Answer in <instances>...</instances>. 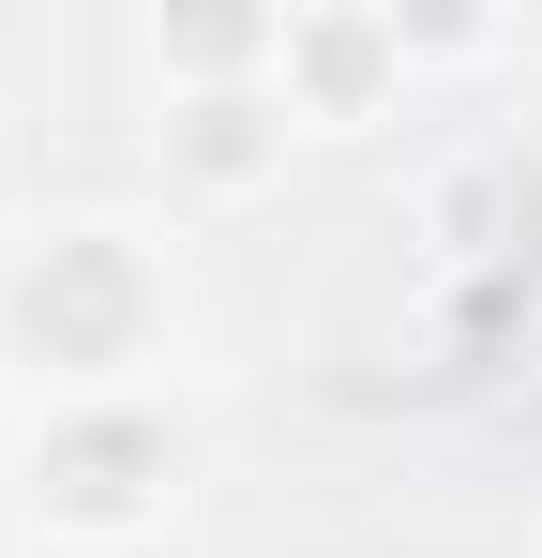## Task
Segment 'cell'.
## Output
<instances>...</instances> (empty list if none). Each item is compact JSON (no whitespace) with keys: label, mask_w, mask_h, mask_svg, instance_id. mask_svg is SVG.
I'll list each match as a JSON object with an SVG mask.
<instances>
[{"label":"cell","mask_w":542,"mask_h":558,"mask_svg":"<svg viewBox=\"0 0 542 558\" xmlns=\"http://www.w3.org/2000/svg\"><path fill=\"white\" fill-rule=\"evenodd\" d=\"M151 151H167V182H196V196H242V182H271L301 136L271 121V92H196V106H151Z\"/></svg>","instance_id":"277c9868"},{"label":"cell","mask_w":542,"mask_h":558,"mask_svg":"<svg viewBox=\"0 0 542 558\" xmlns=\"http://www.w3.org/2000/svg\"><path fill=\"white\" fill-rule=\"evenodd\" d=\"M136 61H151V106L271 92V15H151V31H136Z\"/></svg>","instance_id":"5b68a950"},{"label":"cell","mask_w":542,"mask_h":558,"mask_svg":"<svg viewBox=\"0 0 542 558\" xmlns=\"http://www.w3.org/2000/svg\"><path fill=\"white\" fill-rule=\"evenodd\" d=\"M422 92V46L407 15H361V0H271V121L286 136H377Z\"/></svg>","instance_id":"3957f363"},{"label":"cell","mask_w":542,"mask_h":558,"mask_svg":"<svg viewBox=\"0 0 542 558\" xmlns=\"http://www.w3.org/2000/svg\"><path fill=\"white\" fill-rule=\"evenodd\" d=\"M0 498L46 558H136L196 513V423L181 392H121V408H30L0 438Z\"/></svg>","instance_id":"7a4b0ae2"},{"label":"cell","mask_w":542,"mask_h":558,"mask_svg":"<svg viewBox=\"0 0 542 558\" xmlns=\"http://www.w3.org/2000/svg\"><path fill=\"white\" fill-rule=\"evenodd\" d=\"M196 348V272L167 211H30L0 242V392L30 408H121L181 392Z\"/></svg>","instance_id":"6da1fadb"}]
</instances>
